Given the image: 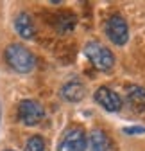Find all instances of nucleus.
I'll return each mask as SVG.
<instances>
[{
	"label": "nucleus",
	"mask_w": 145,
	"mask_h": 151,
	"mask_svg": "<svg viewBox=\"0 0 145 151\" xmlns=\"http://www.w3.org/2000/svg\"><path fill=\"white\" fill-rule=\"evenodd\" d=\"M6 60L20 74H27L36 67V58L32 56V52L29 49H25L23 45H18V43H13L6 49Z\"/></svg>",
	"instance_id": "obj_1"
},
{
	"label": "nucleus",
	"mask_w": 145,
	"mask_h": 151,
	"mask_svg": "<svg viewBox=\"0 0 145 151\" xmlns=\"http://www.w3.org/2000/svg\"><path fill=\"white\" fill-rule=\"evenodd\" d=\"M84 54H86V58L93 63V67L102 70V72L111 70L113 65H115L113 52L107 47H104L102 43H99V42H88L84 45Z\"/></svg>",
	"instance_id": "obj_2"
},
{
	"label": "nucleus",
	"mask_w": 145,
	"mask_h": 151,
	"mask_svg": "<svg viewBox=\"0 0 145 151\" xmlns=\"http://www.w3.org/2000/svg\"><path fill=\"white\" fill-rule=\"evenodd\" d=\"M106 34L115 45H125L129 40V25L125 22V18L120 14L109 16V20L106 24Z\"/></svg>",
	"instance_id": "obj_3"
},
{
	"label": "nucleus",
	"mask_w": 145,
	"mask_h": 151,
	"mask_svg": "<svg viewBox=\"0 0 145 151\" xmlns=\"http://www.w3.org/2000/svg\"><path fill=\"white\" fill-rule=\"evenodd\" d=\"M18 117L25 126H36L40 124L45 117V110L38 101L32 99H23L18 104Z\"/></svg>",
	"instance_id": "obj_4"
},
{
	"label": "nucleus",
	"mask_w": 145,
	"mask_h": 151,
	"mask_svg": "<svg viewBox=\"0 0 145 151\" xmlns=\"http://www.w3.org/2000/svg\"><path fill=\"white\" fill-rule=\"evenodd\" d=\"M86 147V135L81 128H68L59 142L58 151H84Z\"/></svg>",
	"instance_id": "obj_5"
},
{
	"label": "nucleus",
	"mask_w": 145,
	"mask_h": 151,
	"mask_svg": "<svg viewBox=\"0 0 145 151\" xmlns=\"http://www.w3.org/2000/svg\"><path fill=\"white\" fill-rule=\"evenodd\" d=\"M95 101L106 110V111H118L122 108V97L107 86H100L95 92Z\"/></svg>",
	"instance_id": "obj_6"
},
{
	"label": "nucleus",
	"mask_w": 145,
	"mask_h": 151,
	"mask_svg": "<svg viewBox=\"0 0 145 151\" xmlns=\"http://www.w3.org/2000/svg\"><path fill=\"white\" fill-rule=\"evenodd\" d=\"M61 96L65 101H70V103H77L84 97V85L79 81V79H72L68 83L63 85L61 88Z\"/></svg>",
	"instance_id": "obj_7"
},
{
	"label": "nucleus",
	"mask_w": 145,
	"mask_h": 151,
	"mask_svg": "<svg viewBox=\"0 0 145 151\" xmlns=\"http://www.w3.org/2000/svg\"><path fill=\"white\" fill-rule=\"evenodd\" d=\"M14 29H16V32L20 34L23 40H31V38L34 36V32H36L34 22H32V18L27 13H20L14 18Z\"/></svg>",
	"instance_id": "obj_8"
},
{
	"label": "nucleus",
	"mask_w": 145,
	"mask_h": 151,
	"mask_svg": "<svg viewBox=\"0 0 145 151\" xmlns=\"http://www.w3.org/2000/svg\"><path fill=\"white\" fill-rule=\"evenodd\" d=\"M90 147H92V151H115L111 139L102 129H95L90 135Z\"/></svg>",
	"instance_id": "obj_9"
},
{
	"label": "nucleus",
	"mask_w": 145,
	"mask_h": 151,
	"mask_svg": "<svg viewBox=\"0 0 145 151\" xmlns=\"http://www.w3.org/2000/svg\"><path fill=\"white\" fill-rule=\"evenodd\" d=\"M127 101L134 110H145V88L138 85L127 86Z\"/></svg>",
	"instance_id": "obj_10"
},
{
	"label": "nucleus",
	"mask_w": 145,
	"mask_h": 151,
	"mask_svg": "<svg viewBox=\"0 0 145 151\" xmlns=\"http://www.w3.org/2000/svg\"><path fill=\"white\" fill-rule=\"evenodd\" d=\"M25 151H45V140L40 135H32L25 144Z\"/></svg>",
	"instance_id": "obj_11"
},
{
	"label": "nucleus",
	"mask_w": 145,
	"mask_h": 151,
	"mask_svg": "<svg viewBox=\"0 0 145 151\" xmlns=\"http://www.w3.org/2000/svg\"><path fill=\"white\" fill-rule=\"evenodd\" d=\"M124 133H125V135H136V133H145V126H129V128H124Z\"/></svg>",
	"instance_id": "obj_12"
},
{
	"label": "nucleus",
	"mask_w": 145,
	"mask_h": 151,
	"mask_svg": "<svg viewBox=\"0 0 145 151\" xmlns=\"http://www.w3.org/2000/svg\"><path fill=\"white\" fill-rule=\"evenodd\" d=\"M6 151H11V149H6Z\"/></svg>",
	"instance_id": "obj_13"
}]
</instances>
